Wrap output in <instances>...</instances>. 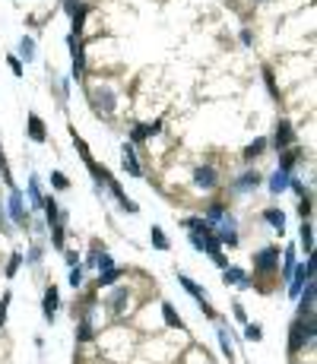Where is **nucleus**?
I'll use <instances>...</instances> for the list:
<instances>
[{
    "mask_svg": "<svg viewBox=\"0 0 317 364\" xmlns=\"http://www.w3.org/2000/svg\"><path fill=\"white\" fill-rule=\"evenodd\" d=\"M305 342H314V320L308 317V323H305V317H298L292 329H289V352H302L305 349Z\"/></svg>",
    "mask_w": 317,
    "mask_h": 364,
    "instance_id": "1",
    "label": "nucleus"
},
{
    "mask_svg": "<svg viewBox=\"0 0 317 364\" xmlns=\"http://www.w3.org/2000/svg\"><path fill=\"white\" fill-rule=\"evenodd\" d=\"M254 270L257 273H276L279 270V247H263L254 254Z\"/></svg>",
    "mask_w": 317,
    "mask_h": 364,
    "instance_id": "2",
    "label": "nucleus"
},
{
    "mask_svg": "<svg viewBox=\"0 0 317 364\" xmlns=\"http://www.w3.org/2000/svg\"><path fill=\"white\" fill-rule=\"evenodd\" d=\"M292 143H295V130H292V124H289V120H279V124H276V133H273V146H276V152L289 149Z\"/></svg>",
    "mask_w": 317,
    "mask_h": 364,
    "instance_id": "3",
    "label": "nucleus"
},
{
    "mask_svg": "<svg viewBox=\"0 0 317 364\" xmlns=\"http://www.w3.org/2000/svg\"><path fill=\"white\" fill-rule=\"evenodd\" d=\"M194 184L200 187V190H212L219 184V178H216V168H210V165H200V168L194 171Z\"/></svg>",
    "mask_w": 317,
    "mask_h": 364,
    "instance_id": "4",
    "label": "nucleus"
},
{
    "mask_svg": "<svg viewBox=\"0 0 317 364\" xmlns=\"http://www.w3.org/2000/svg\"><path fill=\"white\" fill-rule=\"evenodd\" d=\"M92 101L102 114H114V92L111 89H92Z\"/></svg>",
    "mask_w": 317,
    "mask_h": 364,
    "instance_id": "5",
    "label": "nucleus"
},
{
    "mask_svg": "<svg viewBox=\"0 0 317 364\" xmlns=\"http://www.w3.org/2000/svg\"><path fill=\"white\" fill-rule=\"evenodd\" d=\"M298 298H302L298 314H302V317H311V314H314V282H311V279L305 282V291H298Z\"/></svg>",
    "mask_w": 317,
    "mask_h": 364,
    "instance_id": "6",
    "label": "nucleus"
},
{
    "mask_svg": "<svg viewBox=\"0 0 317 364\" xmlns=\"http://www.w3.org/2000/svg\"><path fill=\"white\" fill-rule=\"evenodd\" d=\"M298 241H302V247H305V257H311V254H314V228H311V222H308V219H302Z\"/></svg>",
    "mask_w": 317,
    "mask_h": 364,
    "instance_id": "7",
    "label": "nucleus"
},
{
    "mask_svg": "<svg viewBox=\"0 0 317 364\" xmlns=\"http://www.w3.org/2000/svg\"><path fill=\"white\" fill-rule=\"evenodd\" d=\"M29 136L35 143H45L48 140V130H45V120H41L38 114H29Z\"/></svg>",
    "mask_w": 317,
    "mask_h": 364,
    "instance_id": "8",
    "label": "nucleus"
},
{
    "mask_svg": "<svg viewBox=\"0 0 317 364\" xmlns=\"http://www.w3.org/2000/svg\"><path fill=\"white\" fill-rule=\"evenodd\" d=\"M10 215L16 225H25V209H22V193L19 190H13L10 193Z\"/></svg>",
    "mask_w": 317,
    "mask_h": 364,
    "instance_id": "9",
    "label": "nucleus"
},
{
    "mask_svg": "<svg viewBox=\"0 0 317 364\" xmlns=\"http://www.w3.org/2000/svg\"><path fill=\"white\" fill-rule=\"evenodd\" d=\"M222 279H225V285H241V288H247V285H251L238 266H222Z\"/></svg>",
    "mask_w": 317,
    "mask_h": 364,
    "instance_id": "10",
    "label": "nucleus"
},
{
    "mask_svg": "<svg viewBox=\"0 0 317 364\" xmlns=\"http://www.w3.org/2000/svg\"><path fill=\"white\" fill-rule=\"evenodd\" d=\"M159 130H162V120H152V124H140V127L133 130V143H143L146 136H156Z\"/></svg>",
    "mask_w": 317,
    "mask_h": 364,
    "instance_id": "11",
    "label": "nucleus"
},
{
    "mask_svg": "<svg viewBox=\"0 0 317 364\" xmlns=\"http://www.w3.org/2000/svg\"><path fill=\"white\" fill-rule=\"evenodd\" d=\"M57 307H61V298H57V288L51 285V288L45 291V317H48V320H54Z\"/></svg>",
    "mask_w": 317,
    "mask_h": 364,
    "instance_id": "12",
    "label": "nucleus"
},
{
    "mask_svg": "<svg viewBox=\"0 0 317 364\" xmlns=\"http://www.w3.org/2000/svg\"><path fill=\"white\" fill-rule=\"evenodd\" d=\"M289 181H292V178H289V171H282V168H279V171H276V175H273V178H270V193H273V196H279V193H282V190H286V187H289Z\"/></svg>",
    "mask_w": 317,
    "mask_h": 364,
    "instance_id": "13",
    "label": "nucleus"
},
{
    "mask_svg": "<svg viewBox=\"0 0 317 364\" xmlns=\"http://www.w3.org/2000/svg\"><path fill=\"white\" fill-rule=\"evenodd\" d=\"M121 162H124V168L130 171L133 178H140V162H136V152H133V146H124V155H121Z\"/></svg>",
    "mask_w": 317,
    "mask_h": 364,
    "instance_id": "14",
    "label": "nucleus"
},
{
    "mask_svg": "<svg viewBox=\"0 0 317 364\" xmlns=\"http://www.w3.org/2000/svg\"><path fill=\"white\" fill-rule=\"evenodd\" d=\"M178 282H181V288H187V291H191L197 301H200V304H207V291H203V288H200V285H197L194 279H187V275H178Z\"/></svg>",
    "mask_w": 317,
    "mask_h": 364,
    "instance_id": "15",
    "label": "nucleus"
},
{
    "mask_svg": "<svg viewBox=\"0 0 317 364\" xmlns=\"http://www.w3.org/2000/svg\"><path fill=\"white\" fill-rule=\"evenodd\" d=\"M263 219H267L273 228L279 231V235L286 231V212H282V209H267V212H263Z\"/></svg>",
    "mask_w": 317,
    "mask_h": 364,
    "instance_id": "16",
    "label": "nucleus"
},
{
    "mask_svg": "<svg viewBox=\"0 0 317 364\" xmlns=\"http://www.w3.org/2000/svg\"><path fill=\"white\" fill-rule=\"evenodd\" d=\"M187 228H191V235H212V225L207 219H187Z\"/></svg>",
    "mask_w": 317,
    "mask_h": 364,
    "instance_id": "17",
    "label": "nucleus"
},
{
    "mask_svg": "<svg viewBox=\"0 0 317 364\" xmlns=\"http://www.w3.org/2000/svg\"><path fill=\"white\" fill-rule=\"evenodd\" d=\"M257 184H260V175H257V171H247V175H241L235 181V190H251Z\"/></svg>",
    "mask_w": 317,
    "mask_h": 364,
    "instance_id": "18",
    "label": "nucleus"
},
{
    "mask_svg": "<svg viewBox=\"0 0 317 364\" xmlns=\"http://www.w3.org/2000/svg\"><path fill=\"white\" fill-rule=\"evenodd\" d=\"M263 149H267V140H263V136H257V140L244 149V159H247V162H254L257 155H263Z\"/></svg>",
    "mask_w": 317,
    "mask_h": 364,
    "instance_id": "19",
    "label": "nucleus"
},
{
    "mask_svg": "<svg viewBox=\"0 0 317 364\" xmlns=\"http://www.w3.org/2000/svg\"><path fill=\"white\" fill-rule=\"evenodd\" d=\"M117 279H121V270H114V266L99 270V285H117Z\"/></svg>",
    "mask_w": 317,
    "mask_h": 364,
    "instance_id": "20",
    "label": "nucleus"
},
{
    "mask_svg": "<svg viewBox=\"0 0 317 364\" xmlns=\"http://www.w3.org/2000/svg\"><path fill=\"white\" fill-rule=\"evenodd\" d=\"M162 320H165L168 326H175V329H181V317L175 314V307L171 304H162Z\"/></svg>",
    "mask_w": 317,
    "mask_h": 364,
    "instance_id": "21",
    "label": "nucleus"
},
{
    "mask_svg": "<svg viewBox=\"0 0 317 364\" xmlns=\"http://www.w3.org/2000/svg\"><path fill=\"white\" fill-rule=\"evenodd\" d=\"M29 200L35 209H41L45 206V196H41V190H38V181H29Z\"/></svg>",
    "mask_w": 317,
    "mask_h": 364,
    "instance_id": "22",
    "label": "nucleus"
},
{
    "mask_svg": "<svg viewBox=\"0 0 317 364\" xmlns=\"http://www.w3.org/2000/svg\"><path fill=\"white\" fill-rule=\"evenodd\" d=\"M149 235H152V244H156L159 250H168V238H165V231H162L159 225H152V231H149Z\"/></svg>",
    "mask_w": 317,
    "mask_h": 364,
    "instance_id": "23",
    "label": "nucleus"
},
{
    "mask_svg": "<svg viewBox=\"0 0 317 364\" xmlns=\"http://www.w3.org/2000/svg\"><path fill=\"white\" fill-rule=\"evenodd\" d=\"M41 209L48 212V222H51V225H54L57 219H61V215H57V203H54V196H48V200H45V206H41Z\"/></svg>",
    "mask_w": 317,
    "mask_h": 364,
    "instance_id": "24",
    "label": "nucleus"
},
{
    "mask_svg": "<svg viewBox=\"0 0 317 364\" xmlns=\"http://www.w3.org/2000/svg\"><path fill=\"white\" fill-rule=\"evenodd\" d=\"M19 54H22L25 60H32V57H35V41H32V38H22V41H19Z\"/></svg>",
    "mask_w": 317,
    "mask_h": 364,
    "instance_id": "25",
    "label": "nucleus"
},
{
    "mask_svg": "<svg viewBox=\"0 0 317 364\" xmlns=\"http://www.w3.org/2000/svg\"><path fill=\"white\" fill-rule=\"evenodd\" d=\"M19 266H22V254H13V257H10V263H6V279H13Z\"/></svg>",
    "mask_w": 317,
    "mask_h": 364,
    "instance_id": "26",
    "label": "nucleus"
},
{
    "mask_svg": "<svg viewBox=\"0 0 317 364\" xmlns=\"http://www.w3.org/2000/svg\"><path fill=\"white\" fill-rule=\"evenodd\" d=\"M244 339H251V342H260V339H263L260 326H257V323H247V329H244Z\"/></svg>",
    "mask_w": 317,
    "mask_h": 364,
    "instance_id": "27",
    "label": "nucleus"
},
{
    "mask_svg": "<svg viewBox=\"0 0 317 364\" xmlns=\"http://www.w3.org/2000/svg\"><path fill=\"white\" fill-rule=\"evenodd\" d=\"M51 184H54L57 190H67V187H70V181H67V175H61V171H54V175H51Z\"/></svg>",
    "mask_w": 317,
    "mask_h": 364,
    "instance_id": "28",
    "label": "nucleus"
},
{
    "mask_svg": "<svg viewBox=\"0 0 317 364\" xmlns=\"http://www.w3.org/2000/svg\"><path fill=\"white\" fill-rule=\"evenodd\" d=\"M124 301H127V291H124V288H117V291H114V298H111V307H114V310H124Z\"/></svg>",
    "mask_w": 317,
    "mask_h": 364,
    "instance_id": "29",
    "label": "nucleus"
},
{
    "mask_svg": "<svg viewBox=\"0 0 317 364\" xmlns=\"http://www.w3.org/2000/svg\"><path fill=\"white\" fill-rule=\"evenodd\" d=\"M51 228H54V247L61 250V247H64V225H61V222H54Z\"/></svg>",
    "mask_w": 317,
    "mask_h": 364,
    "instance_id": "30",
    "label": "nucleus"
},
{
    "mask_svg": "<svg viewBox=\"0 0 317 364\" xmlns=\"http://www.w3.org/2000/svg\"><path fill=\"white\" fill-rule=\"evenodd\" d=\"M10 301H13V294L6 291L3 298H0V326H3V320H6V307H10Z\"/></svg>",
    "mask_w": 317,
    "mask_h": 364,
    "instance_id": "31",
    "label": "nucleus"
},
{
    "mask_svg": "<svg viewBox=\"0 0 317 364\" xmlns=\"http://www.w3.org/2000/svg\"><path fill=\"white\" fill-rule=\"evenodd\" d=\"M92 263H96L99 270H108V266H114V260H111L108 254H102V257H92Z\"/></svg>",
    "mask_w": 317,
    "mask_h": 364,
    "instance_id": "32",
    "label": "nucleus"
},
{
    "mask_svg": "<svg viewBox=\"0 0 317 364\" xmlns=\"http://www.w3.org/2000/svg\"><path fill=\"white\" fill-rule=\"evenodd\" d=\"M70 285H73V288H80V285H83V270H80V266H73V270H70Z\"/></svg>",
    "mask_w": 317,
    "mask_h": 364,
    "instance_id": "33",
    "label": "nucleus"
},
{
    "mask_svg": "<svg viewBox=\"0 0 317 364\" xmlns=\"http://www.w3.org/2000/svg\"><path fill=\"white\" fill-rule=\"evenodd\" d=\"M298 215H302V219L311 215V200H308V196H302V203H298Z\"/></svg>",
    "mask_w": 317,
    "mask_h": 364,
    "instance_id": "34",
    "label": "nucleus"
},
{
    "mask_svg": "<svg viewBox=\"0 0 317 364\" xmlns=\"http://www.w3.org/2000/svg\"><path fill=\"white\" fill-rule=\"evenodd\" d=\"M219 345H222V352H225V355H232V342H228L225 329H219Z\"/></svg>",
    "mask_w": 317,
    "mask_h": 364,
    "instance_id": "35",
    "label": "nucleus"
},
{
    "mask_svg": "<svg viewBox=\"0 0 317 364\" xmlns=\"http://www.w3.org/2000/svg\"><path fill=\"white\" fill-rule=\"evenodd\" d=\"M86 339H92V326H89V320H83V326H80V342Z\"/></svg>",
    "mask_w": 317,
    "mask_h": 364,
    "instance_id": "36",
    "label": "nucleus"
},
{
    "mask_svg": "<svg viewBox=\"0 0 317 364\" xmlns=\"http://www.w3.org/2000/svg\"><path fill=\"white\" fill-rule=\"evenodd\" d=\"M10 70H13L16 76H22V64H19V60H16V57H10Z\"/></svg>",
    "mask_w": 317,
    "mask_h": 364,
    "instance_id": "37",
    "label": "nucleus"
},
{
    "mask_svg": "<svg viewBox=\"0 0 317 364\" xmlns=\"http://www.w3.org/2000/svg\"><path fill=\"white\" fill-rule=\"evenodd\" d=\"M263 76H267V86H270V92L276 95V83H273V73H270V70H263Z\"/></svg>",
    "mask_w": 317,
    "mask_h": 364,
    "instance_id": "38",
    "label": "nucleus"
}]
</instances>
